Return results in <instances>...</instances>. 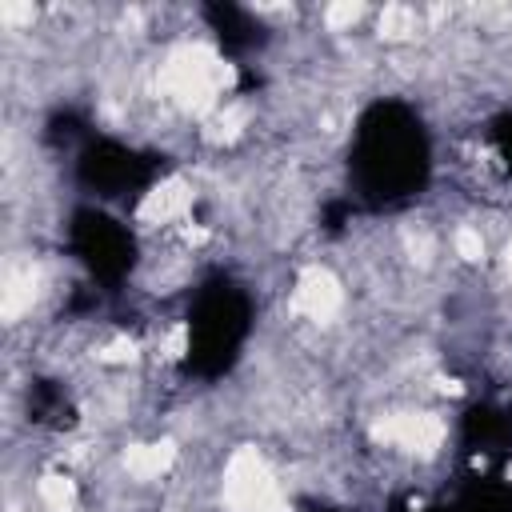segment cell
Instances as JSON below:
<instances>
[{
	"label": "cell",
	"instance_id": "6da1fadb",
	"mask_svg": "<svg viewBox=\"0 0 512 512\" xmlns=\"http://www.w3.org/2000/svg\"><path fill=\"white\" fill-rule=\"evenodd\" d=\"M228 80H232L228 64L216 60L212 52H204V48H184L164 68V84H168L172 100L192 108V112H208Z\"/></svg>",
	"mask_w": 512,
	"mask_h": 512
},
{
	"label": "cell",
	"instance_id": "7a4b0ae2",
	"mask_svg": "<svg viewBox=\"0 0 512 512\" xmlns=\"http://www.w3.org/2000/svg\"><path fill=\"white\" fill-rule=\"evenodd\" d=\"M224 500L232 504V512H276V484L256 452H236L228 460Z\"/></svg>",
	"mask_w": 512,
	"mask_h": 512
},
{
	"label": "cell",
	"instance_id": "3957f363",
	"mask_svg": "<svg viewBox=\"0 0 512 512\" xmlns=\"http://www.w3.org/2000/svg\"><path fill=\"white\" fill-rule=\"evenodd\" d=\"M372 432H376V440L408 448V452H432L444 440V424L432 412H396V416L380 420Z\"/></svg>",
	"mask_w": 512,
	"mask_h": 512
},
{
	"label": "cell",
	"instance_id": "277c9868",
	"mask_svg": "<svg viewBox=\"0 0 512 512\" xmlns=\"http://www.w3.org/2000/svg\"><path fill=\"white\" fill-rule=\"evenodd\" d=\"M340 284H336V276L328 272V268H308L304 276H300V284H296V296H292V308L296 312H304V316H312V320H328L336 308H340Z\"/></svg>",
	"mask_w": 512,
	"mask_h": 512
},
{
	"label": "cell",
	"instance_id": "5b68a950",
	"mask_svg": "<svg viewBox=\"0 0 512 512\" xmlns=\"http://www.w3.org/2000/svg\"><path fill=\"white\" fill-rule=\"evenodd\" d=\"M188 204H192L188 184H184V180H164V184L152 188L148 200L140 204V220H148V224H164V220H176Z\"/></svg>",
	"mask_w": 512,
	"mask_h": 512
},
{
	"label": "cell",
	"instance_id": "8992f818",
	"mask_svg": "<svg viewBox=\"0 0 512 512\" xmlns=\"http://www.w3.org/2000/svg\"><path fill=\"white\" fill-rule=\"evenodd\" d=\"M172 460H176V448L172 444H136L124 456V464H128V472L136 480H156L160 472H168Z\"/></svg>",
	"mask_w": 512,
	"mask_h": 512
},
{
	"label": "cell",
	"instance_id": "52a82bcc",
	"mask_svg": "<svg viewBox=\"0 0 512 512\" xmlns=\"http://www.w3.org/2000/svg\"><path fill=\"white\" fill-rule=\"evenodd\" d=\"M36 492H40V500H44L48 512H72V504H76V488L64 476H44L36 484Z\"/></svg>",
	"mask_w": 512,
	"mask_h": 512
},
{
	"label": "cell",
	"instance_id": "ba28073f",
	"mask_svg": "<svg viewBox=\"0 0 512 512\" xmlns=\"http://www.w3.org/2000/svg\"><path fill=\"white\" fill-rule=\"evenodd\" d=\"M416 24H420L416 12L404 8V4H388V8L380 12V36H388V40H404V36H412Z\"/></svg>",
	"mask_w": 512,
	"mask_h": 512
},
{
	"label": "cell",
	"instance_id": "9c48e42d",
	"mask_svg": "<svg viewBox=\"0 0 512 512\" xmlns=\"http://www.w3.org/2000/svg\"><path fill=\"white\" fill-rule=\"evenodd\" d=\"M456 256L460 260H468V264H476V260H484V236H480V228H456Z\"/></svg>",
	"mask_w": 512,
	"mask_h": 512
},
{
	"label": "cell",
	"instance_id": "30bf717a",
	"mask_svg": "<svg viewBox=\"0 0 512 512\" xmlns=\"http://www.w3.org/2000/svg\"><path fill=\"white\" fill-rule=\"evenodd\" d=\"M360 16H364V8H360V4H332V8H324V24H328L332 32L352 28Z\"/></svg>",
	"mask_w": 512,
	"mask_h": 512
},
{
	"label": "cell",
	"instance_id": "8fae6325",
	"mask_svg": "<svg viewBox=\"0 0 512 512\" xmlns=\"http://www.w3.org/2000/svg\"><path fill=\"white\" fill-rule=\"evenodd\" d=\"M132 356H136V344H132V340H124V336L96 352V360H104V364H124V360H132Z\"/></svg>",
	"mask_w": 512,
	"mask_h": 512
},
{
	"label": "cell",
	"instance_id": "7c38bea8",
	"mask_svg": "<svg viewBox=\"0 0 512 512\" xmlns=\"http://www.w3.org/2000/svg\"><path fill=\"white\" fill-rule=\"evenodd\" d=\"M184 340H188V328L176 324V328L168 332V340H164V356H180V352H184Z\"/></svg>",
	"mask_w": 512,
	"mask_h": 512
},
{
	"label": "cell",
	"instance_id": "4fadbf2b",
	"mask_svg": "<svg viewBox=\"0 0 512 512\" xmlns=\"http://www.w3.org/2000/svg\"><path fill=\"white\" fill-rule=\"evenodd\" d=\"M504 268H508V280H512V240H508V248H504Z\"/></svg>",
	"mask_w": 512,
	"mask_h": 512
},
{
	"label": "cell",
	"instance_id": "5bb4252c",
	"mask_svg": "<svg viewBox=\"0 0 512 512\" xmlns=\"http://www.w3.org/2000/svg\"><path fill=\"white\" fill-rule=\"evenodd\" d=\"M508 480H512V468H508Z\"/></svg>",
	"mask_w": 512,
	"mask_h": 512
}]
</instances>
